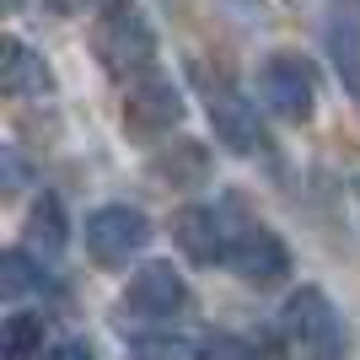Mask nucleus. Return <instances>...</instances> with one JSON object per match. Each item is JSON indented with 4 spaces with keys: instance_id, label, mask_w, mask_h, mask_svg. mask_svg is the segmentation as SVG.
Instances as JSON below:
<instances>
[{
    "instance_id": "1",
    "label": "nucleus",
    "mask_w": 360,
    "mask_h": 360,
    "mask_svg": "<svg viewBox=\"0 0 360 360\" xmlns=\"http://www.w3.org/2000/svg\"><path fill=\"white\" fill-rule=\"evenodd\" d=\"M91 49L113 75H140L156 60V27L140 11V0H103L97 27H91Z\"/></svg>"
},
{
    "instance_id": "2",
    "label": "nucleus",
    "mask_w": 360,
    "mask_h": 360,
    "mask_svg": "<svg viewBox=\"0 0 360 360\" xmlns=\"http://www.w3.org/2000/svg\"><path fill=\"white\" fill-rule=\"evenodd\" d=\"M280 328L290 333V345H301V355H317V360H339L345 355V323H339L333 301L317 285H301L296 296L285 301Z\"/></svg>"
},
{
    "instance_id": "3",
    "label": "nucleus",
    "mask_w": 360,
    "mask_h": 360,
    "mask_svg": "<svg viewBox=\"0 0 360 360\" xmlns=\"http://www.w3.org/2000/svg\"><path fill=\"white\" fill-rule=\"evenodd\" d=\"M194 81H199V91H205L210 124H215V135H221L226 146L242 150V156H258V150H269V140H264V124H258L253 103H248L242 91H231L221 75H210V70H194Z\"/></svg>"
},
{
    "instance_id": "4",
    "label": "nucleus",
    "mask_w": 360,
    "mask_h": 360,
    "mask_svg": "<svg viewBox=\"0 0 360 360\" xmlns=\"http://www.w3.org/2000/svg\"><path fill=\"white\" fill-rule=\"evenodd\" d=\"M150 242V221L135 205H103V210L86 215V253L103 264V269H119Z\"/></svg>"
},
{
    "instance_id": "5",
    "label": "nucleus",
    "mask_w": 360,
    "mask_h": 360,
    "mask_svg": "<svg viewBox=\"0 0 360 360\" xmlns=\"http://www.w3.org/2000/svg\"><path fill=\"white\" fill-rule=\"evenodd\" d=\"M258 91H264V108L290 124L312 119V108H317V75L301 54H269L264 70H258Z\"/></svg>"
},
{
    "instance_id": "6",
    "label": "nucleus",
    "mask_w": 360,
    "mask_h": 360,
    "mask_svg": "<svg viewBox=\"0 0 360 360\" xmlns=\"http://www.w3.org/2000/svg\"><path fill=\"white\" fill-rule=\"evenodd\" d=\"M172 237L194 264H226L231 258V242L242 231H231V215L215 210V205H188V210L172 221Z\"/></svg>"
},
{
    "instance_id": "7",
    "label": "nucleus",
    "mask_w": 360,
    "mask_h": 360,
    "mask_svg": "<svg viewBox=\"0 0 360 360\" xmlns=\"http://www.w3.org/2000/svg\"><path fill=\"white\" fill-rule=\"evenodd\" d=\"M183 119V97L167 75H140L124 97V129L129 135H162Z\"/></svg>"
},
{
    "instance_id": "8",
    "label": "nucleus",
    "mask_w": 360,
    "mask_h": 360,
    "mask_svg": "<svg viewBox=\"0 0 360 360\" xmlns=\"http://www.w3.org/2000/svg\"><path fill=\"white\" fill-rule=\"evenodd\" d=\"M124 307L135 317H150V323H162V317H178L188 307V285H183V274L172 264H146V269L129 280L124 290Z\"/></svg>"
},
{
    "instance_id": "9",
    "label": "nucleus",
    "mask_w": 360,
    "mask_h": 360,
    "mask_svg": "<svg viewBox=\"0 0 360 360\" xmlns=\"http://www.w3.org/2000/svg\"><path fill=\"white\" fill-rule=\"evenodd\" d=\"M226 264H231L248 285H274V280H285V274H290L285 242L274 237V231H264V226H248V231L231 242V258H226Z\"/></svg>"
},
{
    "instance_id": "10",
    "label": "nucleus",
    "mask_w": 360,
    "mask_h": 360,
    "mask_svg": "<svg viewBox=\"0 0 360 360\" xmlns=\"http://www.w3.org/2000/svg\"><path fill=\"white\" fill-rule=\"evenodd\" d=\"M0 86L11 91V97H38V91H49V86H54L49 60H44V54H32L22 38H6V54H0Z\"/></svg>"
},
{
    "instance_id": "11",
    "label": "nucleus",
    "mask_w": 360,
    "mask_h": 360,
    "mask_svg": "<svg viewBox=\"0 0 360 360\" xmlns=\"http://www.w3.org/2000/svg\"><path fill=\"white\" fill-rule=\"evenodd\" d=\"M22 237H27L32 253H44V258H60L65 253V237H70V231H65V210H60V199H54V194H44L38 205H32L27 231H22Z\"/></svg>"
},
{
    "instance_id": "12",
    "label": "nucleus",
    "mask_w": 360,
    "mask_h": 360,
    "mask_svg": "<svg viewBox=\"0 0 360 360\" xmlns=\"http://www.w3.org/2000/svg\"><path fill=\"white\" fill-rule=\"evenodd\" d=\"M38 345H44V317H32V312L6 317V328H0V355L6 360H27Z\"/></svg>"
},
{
    "instance_id": "13",
    "label": "nucleus",
    "mask_w": 360,
    "mask_h": 360,
    "mask_svg": "<svg viewBox=\"0 0 360 360\" xmlns=\"http://www.w3.org/2000/svg\"><path fill=\"white\" fill-rule=\"evenodd\" d=\"M38 285H44V269H38L22 248L0 258V296H6V301H22L27 290H38Z\"/></svg>"
},
{
    "instance_id": "14",
    "label": "nucleus",
    "mask_w": 360,
    "mask_h": 360,
    "mask_svg": "<svg viewBox=\"0 0 360 360\" xmlns=\"http://www.w3.org/2000/svg\"><path fill=\"white\" fill-rule=\"evenodd\" d=\"M210 172V156H205V146H178V156L167 150L162 162H156V178L178 183V188H188V183H199Z\"/></svg>"
},
{
    "instance_id": "15",
    "label": "nucleus",
    "mask_w": 360,
    "mask_h": 360,
    "mask_svg": "<svg viewBox=\"0 0 360 360\" xmlns=\"http://www.w3.org/2000/svg\"><path fill=\"white\" fill-rule=\"evenodd\" d=\"M129 360H199V349L188 339H172V333H146L129 345Z\"/></svg>"
},
{
    "instance_id": "16",
    "label": "nucleus",
    "mask_w": 360,
    "mask_h": 360,
    "mask_svg": "<svg viewBox=\"0 0 360 360\" xmlns=\"http://www.w3.org/2000/svg\"><path fill=\"white\" fill-rule=\"evenodd\" d=\"M328 49H333V60H339L345 86H360V38H355L349 27H333V32H328Z\"/></svg>"
},
{
    "instance_id": "17",
    "label": "nucleus",
    "mask_w": 360,
    "mask_h": 360,
    "mask_svg": "<svg viewBox=\"0 0 360 360\" xmlns=\"http://www.w3.org/2000/svg\"><path fill=\"white\" fill-rule=\"evenodd\" d=\"M199 360H264L242 333H210L205 345H199Z\"/></svg>"
},
{
    "instance_id": "18",
    "label": "nucleus",
    "mask_w": 360,
    "mask_h": 360,
    "mask_svg": "<svg viewBox=\"0 0 360 360\" xmlns=\"http://www.w3.org/2000/svg\"><path fill=\"white\" fill-rule=\"evenodd\" d=\"M44 360H91V345L86 339H60V345H49Z\"/></svg>"
},
{
    "instance_id": "19",
    "label": "nucleus",
    "mask_w": 360,
    "mask_h": 360,
    "mask_svg": "<svg viewBox=\"0 0 360 360\" xmlns=\"http://www.w3.org/2000/svg\"><path fill=\"white\" fill-rule=\"evenodd\" d=\"M22 178H27V172H22V162H16V150H6V188H22Z\"/></svg>"
},
{
    "instance_id": "20",
    "label": "nucleus",
    "mask_w": 360,
    "mask_h": 360,
    "mask_svg": "<svg viewBox=\"0 0 360 360\" xmlns=\"http://www.w3.org/2000/svg\"><path fill=\"white\" fill-rule=\"evenodd\" d=\"M54 6H60V11H86L91 0H54Z\"/></svg>"
}]
</instances>
